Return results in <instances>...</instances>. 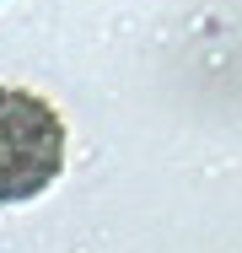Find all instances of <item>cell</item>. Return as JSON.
Listing matches in <instances>:
<instances>
[{"mask_svg":"<svg viewBox=\"0 0 242 253\" xmlns=\"http://www.w3.org/2000/svg\"><path fill=\"white\" fill-rule=\"evenodd\" d=\"M65 167V119L38 92L0 86V205L38 200Z\"/></svg>","mask_w":242,"mask_h":253,"instance_id":"obj_1","label":"cell"}]
</instances>
